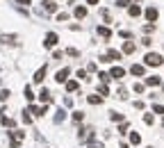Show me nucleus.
Segmentation results:
<instances>
[{
    "label": "nucleus",
    "mask_w": 164,
    "mask_h": 148,
    "mask_svg": "<svg viewBox=\"0 0 164 148\" xmlns=\"http://www.w3.org/2000/svg\"><path fill=\"white\" fill-rule=\"evenodd\" d=\"M7 134H9V146L11 148H18L21 141L25 139V132H21V130H11V132H7Z\"/></svg>",
    "instance_id": "nucleus-1"
},
{
    "label": "nucleus",
    "mask_w": 164,
    "mask_h": 148,
    "mask_svg": "<svg viewBox=\"0 0 164 148\" xmlns=\"http://www.w3.org/2000/svg\"><path fill=\"white\" fill-rule=\"evenodd\" d=\"M144 62H146V66H160V64H164V59H162V55H157V52H148V55L144 57Z\"/></svg>",
    "instance_id": "nucleus-2"
},
{
    "label": "nucleus",
    "mask_w": 164,
    "mask_h": 148,
    "mask_svg": "<svg viewBox=\"0 0 164 148\" xmlns=\"http://www.w3.org/2000/svg\"><path fill=\"white\" fill-rule=\"evenodd\" d=\"M57 41H59V37H57L55 32H48V34H46V41H43V46H46V48H52V46H55Z\"/></svg>",
    "instance_id": "nucleus-3"
},
{
    "label": "nucleus",
    "mask_w": 164,
    "mask_h": 148,
    "mask_svg": "<svg viewBox=\"0 0 164 148\" xmlns=\"http://www.w3.org/2000/svg\"><path fill=\"white\" fill-rule=\"evenodd\" d=\"M30 114H34V116H43L46 112H48V105H41V107H37V105H30Z\"/></svg>",
    "instance_id": "nucleus-4"
},
{
    "label": "nucleus",
    "mask_w": 164,
    "mask_h": 148,
    "mask_svg": "<svg viewBox=\"0 0 164 148\" xmlns=\"http://www.w3.org/2000/svg\"><path fill=\"white\" fill-rule=\"evenodd\" d=\"M39 98H41V103H43V105H48L50 103V100H52V96H50V91H48V89H41V91H39Z\"/></svg>",
    "instance_id": "nucleus-5"
},
{
    "label": "nucleus",
    "mask_w": 164,
    "mask_h": 148,
    "mask_svg": "<svg viewBox=\"0 0 164 148\" xmlns=\"http://www.w3.org/2000/svg\"><path fill=\"white\" fill-rule=\"evenodd\" d=\"M68 73H71V68H66V66H64V68H59V71H57L55 80H57V82H59V84H62V82L66 80V75H68Z\"/></svg>",
    "instance_id": "nucleus-6"
},
{
    "label": "nucleus",
    "mask_w": 164,
    "mask_h": 148,
    "mask_svg": "<svg viewBox=\"0 0 164 148\" xmlns=\"http://www.w3.org/2000/svg\"><path fill=\"white\" fill-rule=\"evenodd\" d=\"M123 75H125V71H123L121 66H114L112 71H109V78H114V80H121Z\"/></svg>",
    "instance_id": "nucleus-7"
},
{
    "label": "nucleus",
    "mask_w": 164,
    "mask_h": 148,
    "mask_svg": "<svg viewBox=\"0 0 164 148\" xmlns=\"http://www.w3.org/2000/svg\"><path fill=\"white\" fill-rule=\"evenodd\" d=\"M146 84H148V87H160L162 78H160V75H150V78H146Z\"/></svg>",
    "instance_id": "nucleus-8"
},
{
    "label": "nucleus",
    "mask_w": 164,
    "mask_h": 148,
    "mask_svg": "<svg viewBox=\"0 0 164 148\" xmlns=\"http://www.w3.org/2000/svg\"><path fill=\"white\" fill-rule=\"evenodd\" d=\"M46 73H48V71H46V66H41L37 73H34V82H37V84H41V82H43V78H46Z\"/></svg>",
    "instance_id": "nucleus-9"
},
{
    "label": "nucleus",
    "mask_w": 164,
    "mask_h": 148,
    "mask_svg": "<svg viewBox=\"0 0 164 148\" xmlns=\"http://www.w3.org/2000/svg\"><path fill=\"white\" fill-rule=\"evenodd\" d=\"M157 16H160V14H157V9H155V7H148V9H146V18H148L150 23H155V21H157Z\"/></svg>",
    "instance_id": "nucleus-10"
},
{
    "label": "nucleus",
    "mask_w": 164,
    "mask_h": 148,
    "mask_svg": "<svg viewBox=\"0 0 164 148\" xmlns=\"http://www.w3.org/2000/svg\"><path fill=\"white\" fill-rule=\"evenodd\" d=\"M43 7H46V11H57L59 5H57L55 0H43Z\"/></svg>",
    "instance_id": "nucleus-11"
},
{
    "label": "nucleus",
    "mask_w": 164,
    "mask_h": 148,
    "mask_svg": "<svg viewBox=\"0 0 164 148\" xmlns=\"http://www.w3.org/2000/svg\"><path fill=\"white\" fill-rule=\"evenodd\" d=\"M0 41H2V43L14 46V43H16V34H2V37H0Z\"/></svg>",
    "instance_id": "nucleus-12"
},
{
    "label": "nucleus",
    "mask_w": 164,
    "mask_h": 148,
    "mask_svg": "<svg viewBox=\"0 0 164 148\" xmlns=\"http://www.w3.org/2000/svg\"><path fill=\"white\" fill-rule=\"evenodd\" d=\"M96 32L100 34L103 39H109V37H112V32H109V27H105V25H100V27H96Z\"/></svg>",
    "instance_id": "nucleus-13"
},
{
    "label": "nucleus",
    "mask_w": 164,
    "mask_h": 148,
    "mask_svg": "<svg viewBox=\"0 0 164 148\" xmlns=\"http://www.w3.org/2000/svg\"><path fill=\"white\" fill-rule=\"evenodd\" d=\"M105 57H107L109 62H114V59H121V52H119V50H114V48H109V50H107V55H105Z\"/></svg>",
    "instance_id": "nucleus-14"
},
{
    "label": "nucleus",
    "mask_w": 164,
    "mask_h": 148,
    "mask_svg": "<svg viewBox=\"0 0 164 148\" xmlns=\"http://www.w3.org/2000/svg\"><path fill=\"white\" fill-rule=\"evenodd\" d=\"M134 48H137V46H134L132 41H125V46H123V52H125V55H132Z\"/></svg>",
    "instance_id": "nucleus-15"
},
{
    "label": "nucleus",
    "mask_w": 164,
    "mask_h": 148,
    "mask_svg": "<svg viewBox=\"0 0 164 148\" xmlns=\"http://www.w3.org/2000/svg\"><path fill=\"white\" fill-rule=\"evenodd\" d=\"M130 73H132V75H144V66H141V64H132Z\"/></svg>",
    "instance_id": "nucleus-16"
},
{
    "label": "nucleus",
    "mask_w": 164,
    "mask_h": 148,
    "mask_svg": "<svg viewBox=\"0 0 164 148\" xmlns=\"http://www.w3.org/2000/svg\"><path fill=\"white\" fill-rule=\"evenodd\" d=\"M64 118H66V112H64V109L59 107V109H57V116H55V123H62Z\"/></svg>",
    "instance_id": "nucleus-17"
},
{
    "label": "nucleus",
    "mask_w": 164,
    "mask_h": 148,
    "mask_svg": "<svg viewBox=\"0 0 164 148\" xmlns=\"http://www.w3.org/2000/svg\"><path fill=\"white\" fill-rule=\"evenodd\" d=\"M78 89V80H68L66 82V91H75Z\"/></svg>",
    "instance_id": "nucleus-18"
},
{
    "label": "nucleus",
    "mask_w": 164,
    "mask_h": 148,
    "mask_svg": "<svg viewBox=\"0 0 164 148\" xmlns=\"http://www.w3.org/2000/svg\"><path fill=\"white\" fill-rule=\"evenodd\" d=\"M130 144H132V146H137V144H141V137H139V134H137V132H132V134H130Z\"/></svg>",
    "instance_id": "nucleus-19"
},
{
    "label": "nucleus",
    "mask_w": 164,
    "mask_h": 148,
    "mask_svg": "<svg viewBox=\"0 0 164 148\" xmlns=\"http://www.w3.org/2000/svg\"><path fill=\"white\" fill-rule=\"evenodd\" d=\"M75 16H78V18H84L87 16V7H75Z\"/></svg>",
    "instance_id": "nucleus-20"
},
{
    "label": "nucleus",
    "mask_w": 164,
    "mask_h": 148,
    "mask_svg": "<svg viewBox=\"0 0 164 148\" xmlns=\"http://www.w3.org/2000/svg\"><path fill=\"white\" fill-rule=\"evenodd\" d=\"M23 93H25V100H34V93H32V89H30V87L23 89Z\"/></svg>",
    "instance_id": "nucleus-21"
},
{
    "label": "nucleus",
    "mask_w": 164,
    "mask_h": 148,
    "mask_svg": "<svg viewBox=\"0 0 164 148\" xmlns=\"http://www.w3.org/2000/svg\"><path fill=\"white\" fill-rule=\"evenodd\" d=\"M87 100H89L91 105H100V103H103V98H100V96H89Z\"/></svg>",
    "instance_id": "nucleus-22"
},
{
    "label": "nucleus",
    "mask_w": 164,
    "mask_h": 148,
    "mask_svg": "<svg viewBox=\"0 0 164 148\" xmlns=\"http://www.w3.org/2000/svg\"><path fill=\"white\" fill-rule=\"evenodd\" d=\"M2 125H5V128H14V118H7V116H2Z\"/></svg>",
    "instance_id": "nucleus-23"
},
{
    "label": "nucleus",
    "mask_w": 164,
    "mask_h": 148,
    "mask_svg": "<svg viewBox=\"0 0 164 148\" xmlns=\"http://www.w3.org/2000/svg\"><path fill=\"white\" fill-rule=\"evenodd\" d=\"M139 14H141V9H139L137 5H132V7H130V16L134 18V16H139Z\"/></svg>",
    "instance_id": "nucleus-24"
},
{
    "label": "nucleus",
    "mask_w": 164,
    "mask_h": 148,
    "mask_svg": "<svg viewBox=\"0 0 164 148\" xmlns=\"http://www.w3.org/2000/svg\"><path fill=\"white\" fill-rule=\"evenodd\" d=\"M23 123H25V125H30V123H32V116H30V112H23Z\"/></svg>",
    "instance_id": "nucleus-25"
},
{
    "label": "nucleus",
    "mask_w": 164,
    "mask_h": 148,
    "mask_svg": "<svg viewBox=\"0 0 164 148\" xmlns=\"http://www.w3.org/2000/svg\"><path fill=\"white\" fill-rule=\"evenodd\" d=\"M153 121H155L153 114H146V116H144V123H146V125H153Z\"/></svg>",
    "instance_id": "nucleus-26"
},
{
    "label": "nucleus",
    "mask_w": 164,
    "mask_h": 148,
    "mask_svg": "<svg viewBox=\"0 0 164 148\" xmlns=\"http://www.w3.org/2000/svg\"><path fill=\"white\" fill-rule=\"evenodd\" d=\"M82 118H84V112H73V121H82Z\"/></svg>",
    "instance_id": "nucleus-27"
},
{
    "label": "nucleus",
    "mask_w": 164,
    "mask_h": 148,
    "mask_svg": "<svg viewBox=\"0 0 164 148\" xmlns=\"http://www.w3.org/2000/svg\"><path fill=\"white\" fill-rule=\"evenodd\" d=\"M66 55H71V57H80V50H78V48H68V50H66Z\"/></svg>",
    "instance_id": "nucleus-28"
},
{
    "label": "nucleus",
    "mask_w": 164,
    "mask_h": 148,
    "mask_svg": "<svg viewBox=\"0 0 164 148\" xmlns=\"http://www.w3.org/2000/svg\"><path fill=\"white\" fill-rule=\"evenodd\" d=\"M11 96V93H9V89H2V91H0V100H7Z\"/></svg>",
    "instance_id": "nucleus-29"
},
{
    "label": "nucleus",
    "mask_w": 164,
    "mask_h": 148,
    "mask_svg": "<svg viewBox=\"0 0 164 148\" xmlns=\"http://www.w3.org/2000/svg\"><path fill=\"white\" fill-rule=\"evenodd\" d=\"M109 118H112V121H123V116L119 114V112H112V114H109Z\"/></svg>",
    "instance_id": "nucleus-30"
},
{
    "label": "nucleus",
    "mask_w": 164,
    "mask_h": 148,
    "mask_svg": "<svg viewBox=\"0 0 164 148\" xmlns=\"http://www.w3.org/2000/svg\"><path fill=\"white\" fill-rule=\"evenodd\" d=\"M98 91H100V96H107V93H109V89L105 87V84H100V87H98Z\"/></svg>",
    "instance_id": "nucleus-31"
},
{
    "label": "nucleus",
    "mask_w": 164,
    "mask_h": 148,
    "mask_svg": "<svg viewBox=\"0 0 164 148\" xmlns=\"http://www.w3.org/2000/svg\"><path fill=\"white\" fill-rule=\"evenodd\" d=\"M98 78H100V82H103V84H105V82H107V80H109V73H98Z\"/></svg>",
    "instance_id": "nucleus-32"
},
{
    "label": "nucleus",
    "mask_w": 164,
    "mask_h": 148,
    "mask_svg": "<svg viewBox=\"0 0 164 148\" xmlns=\"http://www.w3.org/2000/svg\"><path fill=\"white\" fill-rule=\"evenodd\" d=\"M153 112H155V114H164V107H162V105H153Z\"/></svg>",
    "instance_id": "nucleus-33"
},
{
    "label": "nucleus",
    "mask_w": 164,
    "mask_h": 148,
    "mask_svg": "<svg viewBox=\"0 0 164 148\" xmlns=\"http://www.w3.org/2000/svg\"><path fill=\"white\" fill-rule=\"evenodd\" d=\"M89 148H103V144H100V141H93V139H91V141H89Z\"/></svg>",
    "instance_id": "nucleus-34"
},
{
    "label": "nucleus",
    "mask_w": 164,
    "mask_h": 148,
    "mask_svg": "<svg viewBox=\"0 0 164 148\" xmlns=\"http://www.w3.org/2000/svg\"><path fill=\"white\" fill-rule=\"evenodd\" d=\"M128 5H130V0H119V2H116V7H128Z\"/></svg>",
    "instance_id": "nucleus-35"
},
{
    "label": "nucleus",
    "mask_w": 164,
    "mask_h": 148,
    "mask_svg": "<svg viewBox=\"0 0 164 148\" xmlns=\"http://www.w3.org/2000/svg\"><path fill=\"white\" fill-rule=\"evenodd\" d=\"M57 21H68V14H64V11H62V14H57Z\"/></svg>",
    "instance_id": "nucleus-36"
},
{
    "label": "nucleus",
    "mask_w": 164,
    "mask_h": 148,
    "mask_svg": "<svg viewBox=\"0 0 164 148\" xmlns=\"http://www.w3.org/2000/svg\"><path fill=\"white\" fill-rule=\"evenodd\" d=\"M119 132H121V134H125V132H128V123H121V128H119Z\"/></svg>",
    "instance_id": "nucleus-37"
},
{
    "label": "nucleus",
    "mask_w": 164,
    "mask_h": 148,
    "mask_svg": "<svg viewBox=\"0 0 164 148\" xmlns=\"http://www.w3.org/2000/svg\"><path fill=\"white\" fill-rule=\"evenodd\" d=\"M52 59H62V50H55V52H52Z\"/></svg>",
    "instance_id": "nucleus-38"
},
{
    "label": "nucleus",
    "mask_w": 164,
    "mask_h": 148,
    "mask_svg": "<svg viewBox=\"0 0 164 148\" xmlns=\"http://www.w3.org/2000/svg\"><path fill=\"white\" fill-rule=\"evenodd\" d=\"M16 2H18V5H30L32 0H16Z\"/></svg>",
    "instance_id": "nucleus-39"
},
{
    "label": "nucleus",
    "mask_w": 164,
    "mask_h": 148,
    "mask_svg": "<svg viewBox=\"0 0 164 148\" xmlns=\"http://www.w3.org/2000/svg\"><path fill=\"white\" fill-rule=\"evenodd\" d=\"M87 2H89V5H98V0H87Z\"/></svg>",
    "instance_id": "nucleus-40"
},
{
    "label": "nucleus",
    "mask_w": 164,
    "mask_h": 148,
    "mask_svg": "<svg viewBox=\"0 0 164 148\" xmlns=\"http://www.w3.org/2000/svg\"><path fill=\"white\" fill-rule=\"evenodd\" d=\"M162 91H164V84H162Z\"/></svg>",
    "instance_id": "nucleus-41"
},
{
    "label": "nucleus",
    "mask_w": 164,
    "mask_h": 148,
    "mask_svg": "<svg viewBox=\"0 0 164 148\" xmlns=\"http://www.w3.org/2000/svg\"><path fill=\"white\" fill-rule=\"evenodd\" d=\"M162 125H164V121H162Z\"/></svg>",
    "instance_id": "nucleus-42"
}]
</instances>
